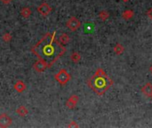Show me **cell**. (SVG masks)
Instances as JSON below:
<instances>
[{
  "label": "cell",
  "mask_w": 152,
  "mask_h": 128,
  "mask_svg": "<svg viewBox=\"0 0 152 128\" xmlns=\"http://www.w3.org/2000/svg\"><path fill=\"white\" fill-rule=\"evenodd\" d=\"M55 35L56 32L46 33L31 48V52L38 60L45 62L48 68L52 67L66 52V48L60 44Z\"/></svg>",
  "instance_id": "cell-1"
},
{
  "label": "cell",
  "mask_w": 152,
  "mask_h": 128,
  "mask_svg": "<svg viewBox=\"0 0 152 128\" xmlns=\"http://www.w3.org/2000/svg\"><path fill=\"white\" fill-rule=\"evenodd\" d=\"M88 86L97 95H103L113 85V80L111 79L103 69L99 68L96 69L94 75L87 81Z\"/></svg>",
  "instance_id": "cell-2"
},
{
  "label": "cell",
  "mask_w": 152,
  "mask_h": 128,
  "mask_svg": "<svg viewBox=\"0 0 152 128\" xmlns=\"http://www.w3.org/2000/svg\"><path fill=\"white\" fill-rule=\"evenodd\" d=\"M54 78L60 85H65L66 84L69 83L70 79H71V76H70V74L67 71V69H60L59 72L54 76Z\"/></svg>",
  "instance_id": "cell-3"
},
{
  "label": "cell",
  "mask_w": 152,
  "mask_h": 128,
  "mask_svg": "<svg viewBox=\"0 0 152 128\" xmlns=\"http://www.w3.org/2000/svg\"><path fill=\"white\" fill-rule=\"evenodd\" d=\"M66 26L70 31H76L81 27V21L76 17H70L67 20Z\"/></svg>",
  "instance_id": "cell-4"
},
{
  "label": "cell",
  "mask_w": 152,
  "mask_h": 128,
  "mask_svg": "<svg viewBox=\"0 0 152 128\" xmlns=\"http://www.w3.org/2000/svg\"><path fill=\"white\" fill-rule=\"evenodd\" d=\"M37 12L41 15L46 17L50 14L51 12H52V7H51L47 3H42L41 5H39L37 6Z\"/></svg>",
  "instance_id": "cell-5"
},
{
  "label": "cell",
  "mask_w": 152,
  "mask_h": 128,
  "mask_svg": "<svg viewBox=\"0 0 152 128\" xmlns=\"http://www.w3.org/2000/svg\"><path fill=\"white\" fill-rule=\"evenodd\" d=\"M12 124H13V120L7 114L3 113L0 115V127H3V128L9 127Z\"/></svg>",
  "instance_id": "cell-6"
},
{
  "label": "cell",
  "mask_w": 152,
  "mask_h": 128,
  "mask_svg": "<svg viewBox=\"0 0 152 128\" xmlns=\"http://www.w3.org/2000/svg\"><path fill=\"white\" fill-rule=\"evenodd\" d=\"M78 101H79V98H78L77 95H76V94L71 95V96H70V97L67 100V101H66L67 108H68V109H70V110L74 109L75 107L77 105Z\"/></svg>",
  "instance_id": "cell-7"
},
{
  "label": "cell",
  "mask_w": 152,
  "mask_h": 128,
  "mask_svg": "<svg viewBox=\"0 0 152 128\" xmlns=\"http://www.w3.org/2000/svg\"><path fill=\"white\" fill-rule=\"evenodd\" d=\"M141 93H143L144 96L152 100V84L151 83L145 84L142 88H141Z\"/></svg>",
  "instance_id": "cell-8"
},
{
  "label": "cell",
  "mask_w": 152,
  "mask_h": 128,
  "mask_svg": "<svg viewBox=\"0 0 152 128\" xmlns=\"http://www.w3.org/2000/svg\"><path fill=\"white\" fill-rule=\"evenodd\" d=\"M33 68H34V69H35L36 71H37V72H43V71H45L48 67H47V65H46L45 62H44V61H41V60H38V61L35 62V64L33 65Z\"/></svg>",
  "instance_id": "cell-9"
},
{
  "label": "cell",
  "mask_w": 152,
  "mask_h": 128,
  "mask_svg": "<svg viewBox=\"0 0 152 128\" xmlns=\"http://www.w3.org/2000/svg\"><path fill=\"white\" fill-rule=\"evenodd\" d=\"M14 90H15L17 93H23V92L26 90L27 85H26V84H25L22 80H18V81L14 84Z\"/></svg>",
  "instance_id": "cell-10"
},
{
  "label": "cell",
  "mask_w": 152,
  "mask_h": 128,
  "mask_svg": "<svg viewBox=\"0 0 152 128\" xmlns=\"http://www.w3.org/2000/svg\"><path fill=\"white\" fill-rule=\"evenodd\" d=\"M16 113L20 116H26L29 113V110H27V108L25 106H20L19 108L16 110Z\"/></svg>",
  "instance_id": "cell-11"
},
{
  "label": "cell",
  "mask_w": 152,
  "mask_h": 128,
  "mask_svg": "<svg viewBox=\"0 0 152 128\" xmlns=\"http://www.w3.org/2000/svg\"><path fill=\"white\" fill-rule=\"evenodd\" d=\"M20 14H21V15H22L23 18H29L30 15H31L32 12H31V9H30L29 7H23V8L21 10Z\"/></svg>",
  "instance_id": "cell-12"
},
{
  "label": "cell",
  "mask_w": 152,
  "mask_h": 128,
  "mask_svg": "<svg viewBox=\"0 0 152 128\" xmlns=\"http://www.w3.org/2000/svg\"><path fill=\"white\" fill-rule=\"evenodd\" d=\"M124 52H125V47L121 44H117L114 46V52L116 53V54L120 55V54H122Z\"/></svg>",
  "instance_id": "cell-13"
},
{
  "label": "cell",
  "mask_w": 152,
  "mask_h": 128,
  "mask_svg": "<svg viewBox=\"0 0 152 128\" xmlns=\"http://www.w3.org/2000/svg\"><path fill=\"white\" fill-rule=\"evenodd\" d=\"M134 11H132V10H126L125 12H123L122 14V17L125 19V20H130L134 17Z\"/></svg>",
  "instance_id": "cell-14"
},
{
  "label": "cell",
  "mask_w": 152,
  "mask_h": 128,
  "mask_svg": "<svg viewBox=\"0 0 152 128\" xmlns=\"http://www.w3.org/2000/svg\"><path fill=\"white\" fill-rule=\"evenodd\" d=\"M70 60H71L74 63H77L80 61L81 60V55L80 53H78L77 52H73L72 54L70 55Z\"/></svg>",
  "instance_id": "cell-15"
},
{
  "label": "cell",
  "mask_w": 152,
  "mask_h": 128,
  "mask_svg": "<svg viewBox=\"0 0 152 128\" xmlns=\"http://www.w3.org/2000/svg\"><path fill=\"white\" fill-rule=\"evenodd\" d=\"M59 41H60V43L62 45H66V44H68L69 43V35H67V34H62L60 36V38H59Z\"/></svg>",
  "instance_id": "cell-16"
},
{
  "label": "cell",
  "mask_w": 152,
  "mask_h": 128,
  "mask_svg": "<svg viewBox=\"0 0 152 128\" xmlns=\"http://www.w3.org/2000/svg\"><path fill=\"white\" fill-rule=\"evenodd\" d=\"M109 17V14L107 12V11H101V12H100V14H99V18L103 21L106 20Z\"/></svg>",
  "instance_id": "cell-17"
},
{
  "label": "cell",
  "mask_w": 152,
  "mask_h": 128,
  "mask_svg": "<svg viewBox=\"0 0 152 128\" xmlns=\"http://www.w3.org/2000/svg\"><path fill=\"white\" fill-rule=\"evenodd\" d=\"M12 39V36L11 34H9V33H5L4 36H3V40L5 42H10V40Z\"/></svg>",
  "instance_id": "cell-18"
},
{
  "label": "cell",
  "mask_w": 152,
  "mask_h": 128,
  "mask_svg": "<svg viewBox=\"0 0 152 128\" xmlns=\"http://www.w3.org/2000/svg\"><path fill=\"white\" fill-rule=\"evenodd\" d=\"M68 127H78V125L75 121H71L70 124L68 125Z\"/></svg>",
  "instance_id": "cell-19"
},
{
  "label": "cell",
  "mask_w": 152,
  "mask_h": 128,
  "mask_svg": "<svg viewBox=\"0 0 152 128\" xmlns=\"http://www.w3.org/2000/svg\"><path fill=\"white\" fill-rule=\"evenodd\" d=\"M147 15L149 19L152 20V8H149L148 11H147Z\"/></svg>",
  "instance_id": "cell-20"
},
{
  "label": "cell",
  "mask_w": 152,
  "mask_h": 128,
  "mask_svg": "<svg viewBox=\"0 0 152 128\" xmlns=\"http://www.w3.org/2000/svg\"><path fill=\"white\" fill-rule=\"evenodd\" d=\"M0 1H1L3 4H5V5H7V4H10L11 3L13 0H0Z\"/></svg>",
  "instance_id": "cell-21"
},
{
  "label": "cell",
  "mask_w": 152,
  "mask_h": 128,
  "mask_svg": "<svg viewBox=\"0 0 152 128\" xmlns=\"http://www.w3.org/2000/svg\"><path fill=\"white\" fill-rule=\"evenodd\" d=\"M149 71H150V73L152 74V65L150 66V68H149Z\"/></svg>",
  "instance_id": "cell-22"
},
{
  "label": "cell",
  "mask_w": 152,
  "mask_h": 128,
  "mask_svg": "<svg viewBox=\"0 0 152 128\" xmlns=\"http://www.w3.org/2000/svg\"><path fill=\"white\" fill-rule=\"evenodd\" d=\"M124 2H127V1H129V0H123Z\"/></svg>",
  "instance_id": "cell-23"
}]
</instances>
